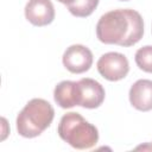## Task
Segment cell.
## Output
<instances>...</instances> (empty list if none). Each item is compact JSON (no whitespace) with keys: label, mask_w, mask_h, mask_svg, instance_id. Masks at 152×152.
<instances>
[{"label":"cell","mask_w":152,"mask_h":152,"mask_svg":"<svg viewBox=\"0 0 152 152\" xmlns=\"http://www.w3.org/2000/svg\"><path fill=\"white\" fill-rule=\"evenodd\" d=\"M144 34V20L139 12L129 8L113 10L99 19L96 36L101 43L132 46Z\"/></svg>","instance_id":"1"},{"label":"cell","mask_w":152,"mask_h":152,"mask_svg":"<svg viewBox=\"0 0 152 152\" xmlns=\"http://www.w3.org/2000/svg\"><path fill=\"white\" fill-rule=\"evenodd\" d=\"M55 109L44 99H32L17 116V131L24 138L40 135L52 122Z\"/></svg>","instance_id":"2"},{"label":"cell","mask_w":152,"mask_h":152,"mask_svg":"<svg viewBox=\"0 0 152 152\" xmlns=\"http://www.w3.org/2000/svg\"><path fill=\"white\" fill-rule=\"evenodd\" d=\"M57 133L62 140L77 150L91 148L99 141L97 128L75 112H69L62 116Z\"/></svg>","instance_id":"3"},{"label":"cell","mask_w":152,"mask_h":152,"mask_svg":"<svg viewBox=\"0 0 152 152\" xmlns=\"http://www.w3.org/2000/svg\"><path fill=\"white\" fill-rule=\"evenodd\" d=\"M99 74L112 82L125 78L129 71V63L125 55L120 52H107L103 53L97 61Z\"/></svg>","instance_id":"4"},{"label":"cell","mask_w":152,"mask_h":152,"mask_svg":"<svg viewBox=\"0 0 152 152\" xmlns=\"http://www.w3.org/2000/svg\"><path fill=\"white\" fill-rule=\"evenodd\" d=\"M63 65L72 74H82L90 69L93 64L91 51L81 44L70 45L63 53Z\"/></svg>","instance_id":"5"},{"label":"cell","mask_w":152,"mask_h":152,"mask_svg":"<svg viewBox=\"0 0 152 152\" xmlns=\"http://www.w3.org/2000/svg\"><path fill=\"white\" fill-rule=\"evenodd\" d=\"M78 83V106L88 109L97 108L104 101V89L93 78H81Z\"/></svg>","instance_id":"6"},{"label":"cell","mask_w":152,"mask_h":152,"mask_svg":"<svg viewBox=\"0 0 152 152\" xmlns=\"http://www.w3.org/2000/svg\"><path fill=\"white\" fill-rule=\"evenodd\" d=\"M25 18L34 26H45L55 19V7L50 0H28L25 6Z\"/></svg>","instance_id":"7"},{"label":"cell","mask_w":152,"mask_h":152,"mask_svg":"<svg viewBox=\"0 0 152 152\" xmlns=\"http://www.w3.org/2000/svg\"><path fill=\"white\" fill-rule=\"evenodd\" d=\"M131 104L141 112L152 110V81L138 80L134 82L128 93Z\"/></svg>","instance_id":"8"},{"label":"cell","mask_w":152,"mask_h":152,"mask_svg":"<svg viewBox=\"0 0 152 152\" xmlns=\"http://www.w3.org/2000/svg\"><path fill=\"white\" fill-rule=\"evenodd\" d=\"M55 102L61 108H71L78 106V83L74 81H62L53 90Z\"/></svg>","instance_id":"9"},{"label":"cell","mask_w":152,"mask_h":152,"mask_svg":"<svg viewBox=\"0 0 152 152\" xmlns=\"http://www.w3.org/2000/svg\"><path fill=\"white\" fill-rule=\"evenodd\" d=\"M97 5L99 0H75L66 7L72 15L78 18H86L95 11Z\"/></svg>","instance_id":"10"},{"label":"cell","mask_w":152,"mask_h":152,"mask_svg":"<svg viewBox=\"0 0 152 152\" xmlns=\"http://www.w3.org/2000/svg\"><path fill=\"white\" fill-rule=\"evenodd\" d=\"M134 59L139 69L152 74V45H146L138 49Z\"/></svg>","instance_id":"11"},{"label":"cell","mask_w":152,"mask_h":152,"mask_svg":"<svg viewBox=\"0 0 152 152\" xmlns=\"http://www.w3.org/2000/svg\"><path fill=\"white\" fill-rule=\"evenodd\" d=\"M57 1H59V2H62V4H64V5H70V4H72L75 0H57Z\"/></svg>","instance_id":"12"},{"label":"cell","mask_w":152,"mask_h":152,"mask_svg":"<svg viewBox=\"0 0 152 152\" xmlns=\"http://www.w3.org/2000/svg\"><path fill=\"white\" fill-rule=\"evenodd\" d=\"M120 1H128V0H120Z\"/></svg>","instance_id":"13"}]
</instances>
